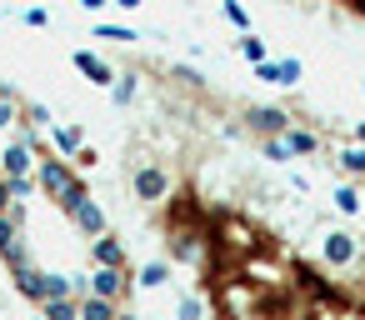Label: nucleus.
Instances as JSON below:
<instances>
[{
  "label": "nucleus",
  "mask_w": 365,
  "mask_h": 320,
  "mask_svg": "<svg viewBox=\"0 0 365 320\" xmlns=\"http://www.w3.org/2000/svg\"><path fill=\"white\" fill-rule=\"evenodd\" d=\"M130 290H135V275H130V265H125V270L91 265V275H86V295H101V300H110V305H125V300H130Z\"/></svg>",
  "instance_id": "1"
},
{
  "label": "nucleus",
  "mask_w": 365,
  "mask_h": 320,
  "mask_svg": "<svg viewBox=\"0 0 365 320\" xmlns=\"http://www.w3.org/2000/svg\"><path fill=\"white\" fill-rule=\"evenodd\" d=\"M76 180H81V175H76V170H71V160H61V155H51V150H46V155L36 160V190H41L46 200H61Z\"/></svg>",
  "instance_id": "2"
},
{
  "label": "nucleus",
  "mask_w": 365,
  "mask_h": 320,
  "mask_svg": "<svg viewBox=\"0 0 365 320\" xmlns=\"http://www.w3.org/2000/svg\"><path fill=\"white\" fill-rule=\"evenodd\" d=\"M130 190H135V200L155 205V200H170L175 180H170V170H165V165H155V160H140V165H135V175H130Z\"/></svg>",
  "instance_id": "3"
},
{
  "label": "nucleus",
  "mask_w": 365,
  "mask_h": 320,
  "mask_svg": "<svg viewBox=\"0 0 365 320\" xmlns=\"http://www.w3.org/2000/svg\"><path fill=\"white\" fill-rule=\"evenodd\" d=\"M245 125L260 140H270V135H285L290 130V110H280V105H245Z\"/></svg>",
  "instance_id": "4"
},
{
  "label": "nucleus",
  "mask_w": 365,
  "mask_h": 320,
  "mask_svg": "<svg viewBox=\"0 0 365 320\" xmlns=\"http://www.w3.org/2000/svg\"><path fill=\"white\" fill-rule=\"evenodd\" d=\"M11 285H16V295H26V300H36V305L51 300V270H41V265H21V270H11Z\"/></svg>",
  "instance_id": "5"
},
{
  "label": "nucleus",
  "mask_w": 365,
  "mask_h": 320,
  "mask_svg": "<svg viewBox=\"0 0 365 320\" xmlns=\"http://www.w3.org/2000/svg\"><path fill=\"white\" fill-rule=\"evenodd\" d=\"M320 255H325V265H355V260H360V240H355L350 230H325Z\"/></svg>",
  "instance_id": "6"
},
{
  "label": "nucleus",
  "mask_w": 365,
  "mask_h": 320,
  "mask_svg": "<svg viewBox=\"0 0 365 320\" xmlns=\"http://www.w3.org/2000/svg\"><path fill=\"white\" fill-rule=\"evenodd\" d=\"M0 175H36V150H26L16 135L0 140Z\"/></svg>",
  "instance_id": "7"
},
{
  "label": "nucleus",
  "mask_w": 365,
  "mask_h": 320,
  "mask_svg": "<svg viewBox=\"0 0 365 320\" xmlns=\"http://www.w3.org/2000/svg\"><path fill=\"white\" fill-rule=\"evenodd\" d=\"M71 66H76L91 86H101V91H110V86H115V66H110V61H101L96 51H76V56H71Z\"/></svg>",
  "instance_id": "8"
},
{
  "label": "nucleus",
  "mask_w": 365,
  "mask_h": 320,
  "mask_svg": "<svg viewBox=\"0 0 365 320\" xmlns=\"http://www.w3.org/2000/svg\"><path fill=\"white\" fill-rule=\"evenodd\" d=\"M91 265H110V270H125L130 265V255H125V245H120V235H96L91 240Z\"/></svg>",
  "instance_id": "9"
},
{
  "label": "nucleus",
  "mask_w": 365,
  "mask_h": 320,
  "mask_svg": "<svg viewBox=\"0 0 365 320\" xmlns=\"http://www.w3.org/2000/svg\"><path fill=\"white\" fill-rule=\"evenodd\" d=\"M71 225H76V230H81V235H91V240H96V235H106V230H110V220H106V210H101V205H96V200H91V195H86V200H81V205H76V210H71Z\"/></svg>",
  "instance_id": "10"
},
{
  "label": "nucleus",
  "mask_w": 365,
  "mask_h": 320,
  "mask_svg": "<svg viewBox=\"0 0 365 320\" xmlns=\"http://www.w3.org/2000/svg\"><path fill=\"white\" fill-rule=\"evenodd\" d=\"M81 145H86V130H81V125H51V155L71 160Z\"/></svg>",
  "instance_id": "11"
},
{
  "label": "nucleus",
  "mask_w": 365,
  "mask_h": 320,
  "mask_svg": "<svg viewBox=\"0 0 365 320\" xmlns=\"http://www.w3.org/2000/svg\"><path fill=\"white\" fill-rule=\"evenodd\" d=\"M280 140H285L290 160H295V155H315V150H320V135H315V130H300V125H290Z\"/></svg>",
  "instance_id": "12"
},
{
  "label": "nucleus",
  "mask_w": 365,
  "mask_h": 320,
  "mask_svg": "<svg viewBox=\"0 0 365 320\" xmlns=\"http://www.w3.org/2000/svg\"><path fill=\"white\" fill-rule=\"evenodd\" d=\"M135 285H140V290H160V285H170V260H145V265L135 270Z\"/></svg>",
  "instance_id": "13"
},
{
  "label": "nucleus",
  "mask_w": 365,
  "mask_h": 320,
  "mask_svg": "<svg viewBox=\"0 0 365 320\" xmlns=\"http://www.w3.org/2000/svg\"><path fill=\"white\" fill-rule=\"evenodd\" d=\"M16 125H31V130H51L56 120H51V105H46V100H26V105H21V120H16Z\"/></svg>",
  "instance_id": "14"
},
{
  "label": "nucleus",
  "mask_w": 365,
  "mask_h": 320,
  "mask_svg": "<svg viewBox=\"0 0 365 320\" xmlns=\"http://www.w3.org/2000/svg\"><path fill=\"white\" fill-rule=\"evenodd\" d=\"M360 200H365V195H360V185H345V180H340V185L330 190V205H335L340 215H355V210H360Z\"/></svg>",
  "instance_id": "15"
},
{
  "label": "nucleus",
  "mask_w": 365,
  "mask_h": 320,
  "mask_svg": "<svg viewBox=\"0 0 365 320\" xmlns=\"http://www.w3.org/2000/svg\"><path fill=\"white\" fill-rule=\"evenodd\" d=\"M41 320H81V300H76V295L46 300V305H41Z\"/></svg>",
  "instance_id": "16"
},
{
  "label": "nucleus",
  "mask_w": 365,
  "mask_h": 320,
  "mask_svg": "<svg viewBox=\"0 0 365 320\" xmlns=\"http://www.w3.org/2000/svg\"><path fill=\"white\" fill-rule=\"evenodd\" d=\"M115 315H120V305H110L101 295H81V320H115Z\"/></svg>",
  "instance_id": "17"
},
{
  "label": "nucleus",
  "mask_w": 365,
  "mask_h": 320,
  "mask_svg": "<svg viewBox=\"0 0 365 320\" xmlns=\"http://www.w3.org/2000/svg\"><path fill=\"white\" fill-rule=\"evenodd\" d=\"M335 160H340V170H345V175L365 180V145H350V150H340Z\"/></svg>",
  "instance_id": "18"
},
{
  "label": "nucleus",
  "mask_w": 365,
  "mask_h": 320,
  "mask_svg": "<svg viewBox=\"0 0 365 320\" xmlns=\"http://www.w3.org/2000/svg\"><path fill=\"white\" fill-rule=\"evenodd\" d=\"M0 180H6V190H11V200H31L36 195V175H0Z\"/></svg>",
  "instance_id": "19"
},
{
  "label": "nucleus",
  "mask_w": 365,
  "mask_h": 320,
  "mask_svg": "<svg viewBox=\"0 0 365 320\" xmlns=\"http://www.w3.org/2000/svg\"><path fill=\"white\" fill-rule=\"evenodd\" d=\"M135 91H140V86H135V76H115V86H110V105H120V110H125V105L135 100Z\"/></svg>",
  "instance_id": "20"
},
{
  "label": "nucleus",
  "mask_w": 365,
  "mask_h": 320,
  "mask_svg": "<svg viewBox=\"0 0 365 320\" xmlns=\"http://www.w3.org/2000/svg\"><path fill=\"white\" fill-rule=\"evenodd\" d=\"M220 16H225V21H230V26H235V31H240V36H245V31H250V11H245V6H240V0H220Z\"/></svg>",
  "instance_id": "21"
},
{
  "label": "nucleus",
  "mask_w": 365,
  "mask_h": 320,
  "mask_svg": "<svg viewBox=\"0 0 365 320\" xmlns=\"http://www.w3.org/2000/svg\"><path fill=\"white\" fill-rule=\"evenodd\" d=\"M235 51H240V56H245V61H250V66H260V61H265V41H260V36H255V31H245V36H240V46H235Z\"/></svg>",
  "instance_id": "22"
},
{
  "label": "nucleus",
  "mask_w": 365,
  "mask_h": 320,
  "mask_svg": "<svg viewBox=\"0 0 365 320\" xmlns=\"http://www.w3.org/2000/svg\"><path fill=\"white\" fill-rule=\"evenodd\" d=\"M175 320H205V295H180Z\"/></svg>",
  "instance_id": "23"
},
{
  "label": "nucleus",
  "mask_w": 365,
  "mask_h": 320,
  "mask_svg": "<svg viewBox=\"0 0 365 320\" xmlns=\"http://www.w3.org/2000/svg\"><path fill=\"white\" fill-rule=\"evenodd\" d=\"M16 120H21V100L16 96H0V135L16 130Z\"/></svg>",
  "instance_id": "24"
},
{
  "label": "nucleus",
  "mask_w": 365,
  "mask_h": 320,
  "mask_svg": "<svg viewBox=\"0 0 365 320\" xmlns=\"http://www.w3.org/2000/svg\"><path fill=\"white\" fill-rule=\"evenodd\" d=\"M96 36H101V41H115V46L140 41V36H135V26H96Z\"/></svg>",
  "instance_id": "25"
},
{
  "label": "nucleus",
  "mask_w": 365,
  "mask_h": 320,
  "mask_svg": "<svg viewBox=\"0 0 365 320\" xmlns=\"http://www.w3.org/2000/svg\"><path fill=\"white\" fill-rule=\"evenodd\" d=\"M170 81H180V86H190V91H200V86H205V76H200L195 66H185V61H175V66H170Z\"/></svg>",
  "instance_id": "26"
},
{
  "label": "nucleus",
  "mask_w": 365,
  "mask_h": 320,
  "mask_svg": "<svg viewBox=\"0 0 365 320\" xmlns=\"http://www.w3.org/2000/svg\"><path fill=\"white\" fill-rule=\"evenodd\" d=\"M275 71H280V86H300V76H305V66H300L295 56H285V61H275Z\"/></svg>",
  "instance_id": "27"
},
{
  "label": "nucleus",
  "mask_w": 365,
  "mask_h": 320,
  "mask_svg": "<svg viewBox=\"0 0 365 320\" xmlns=\"http://www.w3.org/2000/svg\"><path fill=\"white\" fill-rule=\"evenodd\" d=\"M260 150H265V160H275V165H290V150H285V140H280V135L260 140Z\"/></svg>",
  "instance_id": "28"
},
{
  "label": "nucleus",
  "mask_w": 365,
  "mask_h": 320,
  "mask_svg": "<svg viewBox=\"0 0 365 320\" xmlns=\"http://www.w3.org/2000/svg\"><path fill=\"white\" fill-rule=\"evenodd\" d=\"M21 21H26L31 31H46V26H51V11H46V6H31V11H26Z\"/></svg>",
  "instance_id": "29"
},
{
  "label": "nucleus",
  "mask_w": 365,
  "mask_h": 320,
  "mask_svg": "<svg viewBox=\"0 0 365 320\" xmlns=\"http://www.w3.org/2000/svg\"><path fill=\"white\" fill-rule=\"evenodd\" d=\"M255 81H265V86H280V71H275V61H260V66H255Z\"/></svg>",
  "instance_id": "30"
},
{
  "label": "nucleus",
  "mask_w": 365,
  "mask_h": 320,
  "mask_svg": "<svg viewBox=\"0 0 365 320\" xmlns=\"http://www.w3.org/2000/svg\"><path fill=\"white\" fill-rule=\"evenodd\" d=\"M76 6H81V11H86V16H101V11H106V6H110V0H76Z\"/></svg>",
  "instance_id": "31"
},
{
  "label": "nucleus",
  "mask_w": 365,
  "mask_h": 320,
  "mask_svg": "<svg viewBox=\"0 0 365 320\" xmlns=\"http://www.w3.org/2000/svg\"><path fill=\"white\" fill-rule=\"evenodd\" d=\"M110 6H120V11H140L145 0H110Z\"/></svg>",
  "instance_id": "32"
},
{
  "label": "nucleus",
  "mask_w": 365,
  "mask_h": 320,
  "mask_svg": "<svg viewBox=\"0 0 365 320\" xmlns=\"http://www.w3.org/2000/svg\"><path fill=\"white\" fill-rule=\"evenodd\" d=\"M11 210V190H6V180H0V215Z\"/></svg>",
  "instance_id": "33"
},
{
  "label": "nucleus",
  "mask_w": 365,
  "mask_h": 320,
  "mask_svg": "<svg viewBox=\"0 0 365 320\" xmlns=\"http://www.w3.org/2000/svg\"><path fill=\"white\" fill-rule=\"evenodd\" d=\"M355 140H360V145H365V120H360V125H355Z\"/></svg>",
  "instance_id": "34"
},
{
  "label": "nucleus",
  "mask_w": 365,
  "mask_h": 320,
  "mask_svg": "<svg viewBox=\"0 0 365 320\" xmlns=\"http://www.w3.org/2000/svg\"><path fill=\"white\" fill-rule=\"evenodd\" d=\"M115 320H140V315H135V310H120V315H115Z\"/></svg>",
  "instance_id": "35"
},
{
  "label": "nucleus",
  "mask_w": 365,
  "mask_h": 320,
  "mask_svg": "<svg viewBox=\"0 0 365 320\" xmlns=\"http://www.w3.org/2000/svg\"><path fill=\"white\" fill-rule=\"evenodd\" d=\"M360 96H365V81H360Z\"/></svg>",
  "instance_id": "36"
},
{
  "label": "nucleus",
  "mask_w": 365,
  "mask_h": 320,
  "mask_svg": "<svg viewBox=\"0 0 365 320\" xmlns=\"http://www.w3.org/2000/svg\"><path fill=\"white\" fill-rule=\"evenodd\" d=\"M31 320H41V315H31Z\"/></svg>",
  "instance_id": "37"
}]
</instances>
